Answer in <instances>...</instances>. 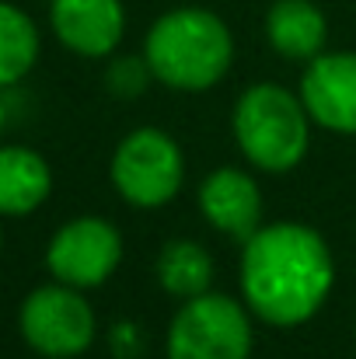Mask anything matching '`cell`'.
I'll use <instances>...</instances> for the list:
<instances>
[{"label":"cell","mask_w":356,"mask_h":359,"mask_svg":"<svg viewBox=\"0 0 356 359\" xmlns=\"http://www.w3.org/2000/svg\"><path fill=\"white\" fill-rule=\"evenodd\" d=\"M301 102L322 129L356 133V53H322L308 60L301 77Z\"/></svg>","instance_id":"obj_8"},{"label":"cell","mask_w":356,"mask_h":359,"mask_svg":"<svg viewBox=\"0 0 356 359\" xmlns=\"http://www.w3.org/2000/svg\"><path fill=\"white\" fill-rule=\"evenodd\" d=\"M157 283L178 300H192L199 293H210V283H213L210 251L189 238H175L157 255Z\"/></svg>","instance_id":"obj_13"},{"label":"cell","mask_w":356,"mask_h":359,"mask_svg":"<svg viewBox=\"0 0 356 359\" xmlns=\"http://www.w3.org/2000/svg\"><path fill=\"white\" fill-rule=\"evenodd\" d=\"M109 171H112L116 192L129 206L154 210L178 196L185 182V157L168 133L143 126V129H133L116 147Z\"/></svg>","instance_id":"obj_5"},{"label":"cell","mask_w":356,"mask_h":359,"mask_svg":"<svg viewBox=\"0 0 356 359\" xmlns=\"http://www.w3.org/2000/svg\"><path fill=\"white\" fill-rule=\"evenodd\" d=\"M0 248H4V231H0Z\"/></svg>","instance_id":"obj_17"},{"label":"cell","mask_w":356,"mask_h":359,"mask_svg":"<svg viewBox=\"0 0 356 359\" xmlns=\"http://www.w3.org/2000/svg\"><path fill=\"white\" fill-rule=\"evenodd\" d=\"M332 251L304 224H269L244 241L241 297L265 325L294 328L311 321L332 293Z\"/></svg>","instance_id":"obj_1"},{"label":"cell","mask_w":356,"mask_h":359,"mask_svg":"<svg viewBox=\"0 0 356 359\" xmlns=\"http://www.w3.org/2000/svg\"><path fill=\"white\" fill-rule=\"evenodd\" d=\"M143 60L154 81L175 91H206L231 70L235 39L213 11L178 7L150 25Z\"/></svg>","instance_id":"obj_2"},{"label":"cell","mask_w":356,"mask_h":359,"mask_svg":"<svg viewBox=\"0 0 356 359\" xmlns=\"http://www.w3.org/2000/svg\"><path fill=\"white\" fill-rule=\"evenodd\" d=\"M199 210L213 231L241 241V244L262 227V192L237 168H217L203 178Z\"/></svg>","instance_id":"obj_10"},{"label":"cell","mask_w":356,"mask_h":359,"mask_svg":"<svg viewBox=\"0 0 356 359\" xmlns=\"http://www.w3.org/2000/svg\"><path fill=\"white\" fill-rule=\"evenodd\" d=\"M265 39L286 60H315L325 53L329 21L311 0H276L265 14Z\"/></svg>","instance_id":"obj_11"},{"label":"cell","mask_w":356,"mask_h":359,"mask_svg":"<svg viewBox=\"0 0 356 359\" xmlns=\"http://www.w3.org/2000/svg\"><path fill=\"white\" fill-rule=\"evenodd\" d=\"M154 74H150V67H147V60H116L112 63V70H109V88L122 95V98H133V95H140L143 88H147V81H150Z\"/></svg>","instance_id":"obj_15"},{"label":"cell","mask_w":356,"mask_h":359,"mask_svg":"<svg viewBox=\"0 0 356 359\" xmlns=\"http://www.w3.org/2000/svg\"><path fill=\"white\" fill-rule=\"evenodd\" d=\"M21 335L46 359H77L95 342V311L77 286L49 283L25 297Z\"/></svg>","instance_id":"obj_6"},{"label":"cell","mask_w":356,"mask_h":359,"mask_svg":"<svg viewBox=\"0 0 356 359\" xmlns=\"http://www.w3.org/2000/svg\"><path fill=\"white\" fill-rule=\"evenodd\" d=\"M251 342L244 304L224 293H199L182 300L168 328V359H248Z\"/></svg>","instance_id":"obj_4"},{"label":"cell","mask_w":356,"mask_h":359,"mask_svg":"<svg viewBox=\"0 0 356 359\" xmlns=\"http://www.w3.org/2000/svg\"><path fill=\"white\" fill-rule=\"evenodd\" d=\"M235 140L262 171H290L311 147V116L301 98L276 84L248 88L235 105Z\"/></svg>","instance_id":"obj_3"},{"label":"cell","mask_w":356,"mask_h":359,"mask_svg":"<svg viewBox=\"0 0 356 359\" xmlns=\"http://www.w3.org/2000/svg\"><path fill=\"white\" fill-rule=\"evenodd\" d=\"M53 171L28 147H0V217H28L49 199Z\"/></svg>","instance_id":"obj_12"},{"label":"cell","mask_w":356,"mask_h":359,"mask_svg":"<svg viewBox=\"0 0 356 359\" xmlns=\"http://www.w3.org/2000/svg\"><path fill=\"white\" fill-rule=\"evenodd\" d=\"M4 122H7V102L0 98V129H4Z\"/></svg>","instance_id":"obj_16"},{"label":"cell","mask_w":356,"mask_h":359,"mask_svg":"<svg viewBox=\"0 0 356 359\" xmlns=\"http://www.w3.org/2000/svg\"><path fill=\"white\" fill-rule=\"evenodd\" d=\"M39 60V28L35 21L0 0V88L18 84Z\"/></svg>","instance_id":"obj_14"},{"label":"cell","mask_w":356,"mask_h":359,"mask_svg":"<svg viewBox=\"0 0 356 359\" xmlns=\"http://www.w3.org/2000/svg\"><path fill=\"white\" fill-rule=\"evenodd\" d=\"M119 258H122V238L102 217H77L63 224L46 248V265L53 279L77 290L102 286L119 269Z\"/></svg>","instance_id":"obj_7"},{"label":"cell","mask_w":356,"mask_h":359,"mask_svg":"<svg viewBox=\"0 0 356 359\" xmlns=\"http://www.w3.org/2000/svg\"><path fill=\"white\" fill-rule=\"evenodd\" d=\"M49 21L56 39L88 60L109 56L122 42L126 32V11L122 0H53Z\"/></svg>","instance_id":"obj_9"}]
</instances>
